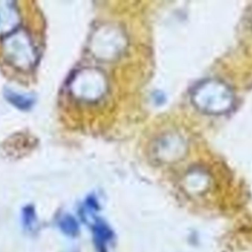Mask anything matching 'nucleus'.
Instances as JSON below:
<instances>
[{
	"instance_id": "obj_1",
	"label": "nucleus",
	"mask_w": 252,
	"mask_h": 252,
	"mask_svg": "<svg viewBox=\"0 0 252 252\" xmlns=\"http://www.w3.org/2000/svg\"><path fill=\"white\" fill-rule=\"evenodd\" d=\"M59 226L64 234L75 236L78 234L79 225L77 220L72 216H65L59 222Z\"/></svg>"
},
{
	"instance_id": "obj_2",
	"label": "nucleus",
	"mask_w": 252,
	"mask_h": 252,
	"mask_svg": "<svg viewBox=\"0 0 252 252\" xmlns=\"http://www.w3.org/2000/svg\"><path fill=\"white\" fill-rule=\"evenodd\" d=\"M23 221H24V225L28 228H31L33 225V223L35 221V214H34L32 207L25 208Z\"/></svg>"
},
{
	"instance_id": "obj_3",
	"label": "nucleus",
	"mask_w": 252,
	"mask_h": 252,
	"mask_svg": "<svg viewBox=\"0 0 252 252\" xmlns=\"http://www.w3.org/2000/svg\"><path fill=\"white\" fill-rule=\"evenodd\" d=\"M9 99H10L13 103L17 104L18 106L24 107V108H26L27 105L30 104V101H29L28 99H26V98L23 97V96H19V95H17V94L15 95V94L9 95Z\"/></svg>"
}]
</instances>
